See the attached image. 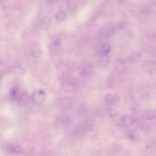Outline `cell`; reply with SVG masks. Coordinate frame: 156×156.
<instances>
[{"label": "cell", "mask_w": 156, "mask_h": 156, "mask_svg": "<svg viewBox=\"0 0 156 156\" xmlns=\"http://www.w3.org/2000/svg\"><path fill=\"white\" fill-rule=\"evenodd\" d=\"M92 126L89 122H84L74 127L72 131L71 135L75 137H80L85 135L91 130Z\"/></svg>", "instance_id": "1"}, {"label": "cell", "mask_w": 156, "mask_h": 156, "mask_svg": "<svg viewBox=\"0 0 156 156\" xmlns=\"http://www.w3.org/2000/svg\"><path fill=\"white\" fill-rule=\"evenodd\" d=\"M73 104V99L71 97H63L57 102L58 107L62 110L69 109Z\"/></svg>", "instance_id": "4"}, {"label": "cell", "mask_w": 156, "mask_h": 156, "mask_svg": "<svg viewBox=\"0 0 156 156\" xmlns=\"http://www.w3.org/2000/svg\"><path fill=\"white\" fill-rule=\"evenodd\" d=\"M142 122L146 126H152L156 124V109L146 112L142 116Z\"/></svg>", "instance_id": "3"}, {"label": "cell", "mask_w": 156, "mask_h": 156, "mask_svg": "<svg viewBox=\"0 0 156 156\" xmlns=\"http://www.w3.org/2000/svg\"><path fill=\"white\" fill-rule=\"evenodd\" d=\"M66 15L64 11L59 10L55 14V18L59 21H63L66 19Z\"/></svg>", "instance_id": "14"}, {"label": "cell", "mask_w": 156, "mask_h": 156, "mask_svg": "<svg viewBox=\"0 0 156 156\" xmlns=\"http://www.w3.org/2000/svg\"><path fill=\"white\" fill-rule=\"evenodd\" d=\"M21 94V93H20V91L18 90V88H13V89H12V90L11 91V93H10L12 98L15 101H16L18 99V98L20 97Z\"/></svg>", "instance_id": "16"}, {"label": "cell", "mask_w": 156, "mask_h": 156, "mask_svg": "<svg viewBox=\"0 0 156 156\" xmlns=\"http://www.w3.org/2000/svg\"><path fill=\"white\" fill-rule=\"evenodd\" d=\"M118 96L116 95H110L108 96V98L106 99V102L107 104H110V105H113L116 104L118 102Z\"/></svg>", "instance_id": "15"}, {"label": "cell", "mask_w": 156, "mask_h": 156, "mask_svg": "<svg viewBox=\"0 0 156 156\" xmlns=\"http://www.w3.org/2000/svg\"><path fill=\"white\" fill-rule=\"evenodd\" d=\"M32 53L34 57H38L40 55V49L39 47L37 45L34 46L32 49Z\"/></svg>", "instance_id": "17"}, {"label": "cell", "mask_w": 156, "mask_h": 156, "mask_svg": "<svg viewBox=\"0 0 156 156\" xmlns=\"http://www.w3.org/2000/svg\"><path fill=\"white\" fill-rule=\"evenodd\" d=\"M7 151L12 154H21L23 152V148L18 144H11L7 147Z\"/></svg>", "instance_id": "9"}, {"label": "cell", "mask_w": 156, "mask_h": 156, "mask_svg": "<svg viewBox=\"0 0 156 156\" xmlns=\"http://www.w3.org/2000/svg\"><path fill=\"white\" fill-rule=\"evenodd\" d=\"M46 95L43 90H38L34 92L32 96V100L35 104H41L46 99Z\"/></svg>", "instance_id": "5"}, {"label": "cell", "mask_w": 156, "mask_h": 156, "mask_svg": "<svg viewBox=\"0 0 156 156\" xmlns=\"http://www.w3.org/2000/svg\"><path fill=\"white\" fill-rule=\"evenodd\" d=\"M115 32V27L113 26H107L102 31V35L104 37H108Z\"/></svg>", "instance_id": "11"}, {"label": "cell", "mask_w": 156, "mask_h": 156, "mask_svg": "<svg viewBox=\"0 0 156 156\" xmlns=\"http://www.w3.org/2000/svg\"><path fill=\"white\" fill-rule=\"evenodd\" d=\"M110 50L111 46L109 43H106L103 44L99 51V56H108Z\"/></svg>", "instance_id": "10"}, {"label": "cell", "mask_w": 156, "mask_h": 156, "mask_svg": "<svg viewBox=\"0 0 156 156\" xmlns=\"http://www.w3.org/2000/svg\"><path fill=\"white\" fill-rule=\"evenodd\" d=\"M127 136L129 139H130L131 141H133L137 140L138 138V133L133 130H130L128 131Z\"/></svg>", "instance_id": "13"}, {"label": "cell", "mask_w": 156, "mask_h": 156, "mask_svg": "<svg viewBox=\"0 0 156 156\" xmlns=\"http://www.w3.org/2000/svg\"><path fill=\"white\" fill-rule=\"evenodd\" d=\"M93 73H94V68L93 66L91 65H88L85 66L83 68L82 71V74L83 76L88 77L91 76L93 74Z\"/></svg>", "instance_id": "12"}, {"label": "cell", "mask_w": 156, "mask_h": 156, "mask_svg": "<svg viewBox=\"0 0 156 156\" xmlns=\"http://www.w3.org/2000/svg\"><path fill=\"white\" fill-rule=\"evenodd\" d=\"M29 101H30L29 96L26 93H21L20 97L16 100V102L20 106H25L29 104Z\"/></svg>", "instance_id": "8"}, {"label": "cell", "mask_w": 156, "mask_h": 156, "mask_svg": "<svg viewBox=\"0 0 156 156\" xmlns=\"http://www.w3.org/2000/svg\"><path fill=\"white\" fill-rule=\"evenodd\" d=\"M136 122L135 117L132 115L126 114L122 115L119 120L118 124L122 127H129L133 125Z\"/></svg>", "instance_id": "2"}, {"label": "cell", "mask_w": 156, "mask_h": 156, "mask_svg": "<svg viewBox=\"0 0 156 156\" xmlns=\"http://www.w3.org/2000/svg\"><path fill=\"white\" fill-rule=\"evenodd\" d=\"M57 123L59 126L62 127H67L71 124V119L68 115H61L57 118Z\"/></svg>", "instance_id": "7"}, {"label": "cell", "mask_w": 156, "mask_h": 156, "mask_svg": "<svg viewBox=\"0 0 156 156\" xmlns=\"http://www.w3.org/2000/svg\"><path fill=\"white\" fill-rule=\"evenodd\" d=\"M78 85L77 80L75 79H70L65 80L62 84V88L66 91H72L76 89Z\"/></svg>", "instance_id": "6"}]
</instances>
